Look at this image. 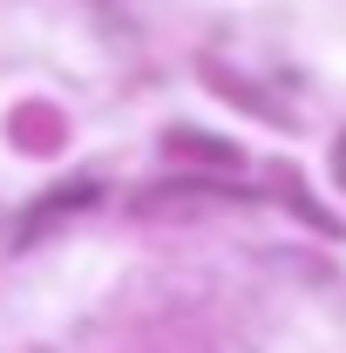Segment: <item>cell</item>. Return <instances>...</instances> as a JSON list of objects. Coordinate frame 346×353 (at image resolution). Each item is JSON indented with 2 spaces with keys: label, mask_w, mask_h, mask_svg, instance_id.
Masks as SVG:
<instances>
[{
  "label": "cell",
  "mask_w": 346,
  "mask_h": 353,
  "mask_svg": "<svg viewBox=\"0 0 346 353\" xmlns=\"http://www.w3.org/2000/svg\"><path fill=\"white\" fill-rule=\"evenodd\" d=\"M163 150H170V157H204V163H238L231 143H211V136H190V130H170Z\"/></svg>",
  "instance_id": "1"
},
{
  "label": "cell",
  "mask_w": 346,
  "mask_h": 353,
  "mask_svg": "<svg viewBox=\"0 0 346 353\" xmlns=\"http://www.w3.org/2000/svg\"><path fill=\"white\" fill-rule=\"evenodd\" d=\"M333 170H340V176H346V143H340V150H333Z\"/></svg>",
  "instance_id": "2"
}]
</instances>
